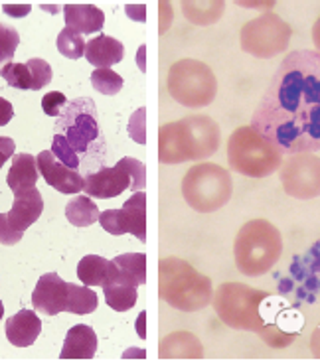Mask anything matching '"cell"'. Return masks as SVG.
<instances>
[{"mask_svg": "<svg viewBox=\"0 0 320 363\" xmlns=\"http://www.w3.org/2000/svg\"><path fill=\"white\" fill-rule=\"evenodd\" d=\"M228 162L233 172L249 178H267L283 166V152L251 127H239L229 136Z\"/></svg>", "mask_w": 320, "mask_h": 363, "instance_id": "8992f818", "label": "cell"}, {"mask_svg": "<svg viewBox=\"0 0 320 363\" xmlns=\"http://www.w3.org/2000/svg\"><path fill=\"white\" fill-rule=\"evenodd\" d=\"M97 334L92 326H74L65 334L60 359H93L97 354Z\"/></svg>", "mask_w": 320, "mask_h": 363, "instance_id": "ac0fdd59", "label": "cell"}, {"mask_svg": "<svg viewBox=\"0 0 320 363\" xmlns=\"http://www.w3.org/2000/svg\"><path fill=\"white\" fill-rule=\"evenodd\" d=\"M2 314H4V304H2V300H0V320H2Z\"/></svg>", "mask_w": 320, "mask_h": 363, "instance_id": "c3c4849f", "label": "cell"}, {"mask_svg": "<svg viewBox=\"0 0 320 363\" xmlns=\"http://www.w3.org/2000/svg\"><path fill=\"white\" fill-rule=\"evenodd\" d=\"M293 30L273 12H265L259 18L241 28V50L247 54L269 60L287 52Z\"/></svg>", "mask_w": 320, "mask_h": 363, "instance_id": "30bf717a", "label": "cell"}, {"mask_svg": "<svg viewBox=\"0 0 320 363\" xmlns=\"http://www.w3.org/2000/svg\"><path fill=\"white\" fill-rule=\"evenodd\" d=\"M111 261L99 255H85L77 264V277L85 286H105L109 281Z\"/></svg>", "mask_w": 320, "mask_h": 363, "instance_id": "cb8c5ba5", "label": "cell"}, {"mask_svg": "<svg viewBox=\"0 0 320 363\" xmlns=\"http://www.w3.org/2000/svg\"><path fill=\"white\" fill-rule=\"evenodd\" d=\"M125 12H127V16L135 18L137 22H143V20H145V6H143V4H127V6H125Z\"/></svg>", "mask_w": 320, "mask_h": 363, "instance_id": "60d3db41", "label": "cell"}, {"mask_svg": "<svg viewBox=\"0 0 320 363\" xmlns=\"http://www.w3.org/2000/svg\"><path fill=\"white\" fill-rule=\"evenodd\" d=\"M12 117H14V109H12V105H10L6 99H2V97H0V127L9 125L10 118Z\"/></svg>", "mask_w": 320, "mask_h": 363, "instance_id": "ab89813d", "label": "cell"}, {"mask_svg": "<svg viewBox=\"0 0 320 363\" xmlns=\"http://www.w3.org/2000/svg\"><path fill=\"white\" fill-rule=\"evenodd\" d=\"M50 150H52V155H54L60 162L65 164L67 168H72V170H77V168H79V156H77V152H75L72 146L67 145V140H65L62 135L55 133Z\"/></svg>", "mask_w": 320, "mask_h": 363, "instance_id": "836d02e7", "label": "cell"}, {"mask_svg": "<svg viewBox=\"0 0 320 363\" xmlns=\"http://www.w3.org/2000/svg\"><path fill=\"white\" fill-rule=\"evenodd\" d=\"M128 135L133 136V140L138 143V145H143L147 140V136H145V109L135 111V115L131 117V121H128Z\"/></svg>", "mask_w": 320, "mask_h": 363, "instance_id": "8d00e7d4", "label": "cell"}, {"mask_svg": "<svg viewBox=\"0 0 320 363\" xmlns=\"http://www.w3.org/2000/svg\"><path fill=\"white\" fill-rule=\"evenodd\" d=\"M57 121L55 133L67 140L77 156L89 150L93 143L99 138V123H97V109L89 97H77L70 101L62 111Z\"/></svg>", "mask_w": 320, "mask_h": 363, "instance_id": "8fae6325", "label": "cell"}, {"mask_svg": "<svg viewBox=\"0 0 320 363\" xmlns=\"http://www.w3.org/2000/svg\"><path fill=\"white\" fill-rule=\"evenodd\" d=\"M311 350H312V354H314V357H319L320 359V328H316V330L312 332Z\"/></svg>", "mask_w": 320, "mask_h": 363, "instance_id": "b9f144b4", "label": "cell"}, {"mask_svg": "<svg viewBox=\"0 0 320 363\" xmlns=\"http://www.w3.org/2000/svg\"><path fill=\"white\" fill-rule=\"evenodd\" d=\"M312 42L316 45V52L320 54V18L314 22V26H312Z\"/></svg>", "mask_w": 320, "mask_h": 363, "instance_id": "ee69618b", "label": "cell"}, {"mask_svg": "<svg viewBox=\"0 0 320 363\" xmlns=\"http://www.w3.org/2000/svg\"><path fill=\"white\" fill-rule=\"evenodd\" d=\"M160 150L162 164H180L202 160L216 155L220 148V127L210 117H186L160 127Z\"/></svg>", "mask_w": 320, "mask_h": 363, "instance_id": "3957f363", "label": "cell"}, {"mask_svg": "<svg viewBox=\"0 0 320 363\" xmlns=\"http://www.w3.org/2000/svg\"><path fill=\"white\" fill-rule=\"evenodd\" d=\"M2 9H4V12H6L9 16H12V18H24V16L30 14L32 6H30V4H4Z\"/></svg>", "mask_w": 320, "mask_h": 363, "instance_id": "f35d334b", "label": "cell"}, {"mask_svg": "<svg viewBox=\"0 0 320 363\" xmlns=\"http://www.w3.org/2000/svg\"><path fill=\"white\" fill-rule=\"evenodd\" d=\"M160 10L165 12V20H162V26H160V34H165L168 26H170V4L168 2H162L160 4Z\"/></svg>", "mask_w": 320, "mask_h": 363, "instance_id": "7bdbcfd3", "label": "cell"}, {"mask_svg": "<svg viewBox=\"0 0 320 363\" xmlns=\"http://www.w3.org/2000/svg\"><path fill=\"white\" fill-rule=\"evenodd\" d=\"M38 160V172L42 174V178L46 180L48 186H52L60 194H79L85 188V178L77 170L67 168L62 164L52 150H42L36 156Z\"/></svg>", "mask_w": 320, "mask_h": 363, "instance_id": "5bb4252c", "label": "cell"}, {"mask_svg": "<svg viewBox=\"0 0 320 363\" xmlns=\"http://www.w3.org/2000/svg\"><path fill=\"white\" fill-rule=\"evenodd\" d=\"M168 91L184 107H206L218 93V79L210 65L198 60H180L168 72Z\"/></svg>", "mask_w": 320, "mask_h": 363, "instance_id": "ba28073f", "label": "cell"}, {"mask_svg": "<svg viewBox=\"0 0 320 363\" xmlns=\"http://www.w3.org/2000/svg\"><path fill=\"white\" fill-rule=\"evenodd\" d=\"M42 9L48 10V12H50V10H52V12H55V6H48V4H42Z\"/></svg>", "mask_w": 320, "mask_h": 363, "instance_id": "7dc6e473", "label": "cell"}, {"mask_svg": "<svg viewBox=\"0 0 320 363\" xmlns=\"http://www.w3.org/2000/svg\"><path fill=\"white\" fill-rule=\"evenodd\" d=\"M147 184V174H145V164L125 156L113 168H101L97 172L89 174L85 178V188L83 191L89 198L97 200H111L117 198L125 190L140 191Z\"/></svg>", "mask_w": 320, "mask_h": 363, "instance_id": "9c48e42d", "label": "cell"}, {"mask_svg": "<svg viewBox=\"0 0 320 363\" xmlns=\"http://www.w3.org/2000/svg\"><path fill=\"white\" fill-rule=\"evenodd\" d=\"M0 77H4V82L9 83L10 87H14V89H32V75L28 72L26 64L10 62V64L2 67Z\"/></svg>", "mask_w": 320, "mask_h": 363, "instance_id": "4dcf8cb0", "label": "cell"}, {"mask_svg": "<svg viewBox=\"0 0 320 363\" xmlns=\"http://www.w3.org/2000/svg\"><path fill=\"white\" fill-rule=\"evenodd\" d=\"M97 203L89 196H77L72 198L65 206V218L75 227H89L99 219Z\"/></svg>", "mask_w": 320, "mask_h": 363, "instance_id": "d4e9b609", "label": "cell"}, {"mask_svg": "<svg viewBox=\"0 0 320 363\" xmlns=\"http://www.w3.org/2000/svg\"><path fill=\"white\" fill-rule=\"evenodd\" d=\"M42 332V320L34 310H20L6 320V337L16 347L32 345Z\"/></svg>", "mask_w": 320, "mask_h": 363, "instance_id": "d6986e66", "label": "cell"}, {"mask_svg": "<svg viewBox=\"0 0 320 363\" xmlns=\"http://www.w3.org/2000/svg\"><path fill=\"white\" fill-rule=\"evenodd\" d=\"M251 128L283 155L320 150V54L297 50L277 67Z\"/></svg>", "mask_w": 320, "mask_h": 363, "instance_id": "6da1fadb", "label": "cell"}, {"mask_svg": "<svg viewBox=\"0 0 320 363\" xmlns=\"http://www.w3.org/2000/svg\"><path fill=\"white\" fill-rule=\"evenodd\" d=\"M20 44V36L16 28L9 26V24H0V72L6 64L12 62L14 52Z\"/></svg>", "mask_w": 320, "mask_h": 363, "instance_id": "1f68e13d", "label": "cell"}, {"mask_svg": "<svg viewBox=\"0 0 320 363\" xmlns=\"http://www.w3.org/2000/svg\"><path fill=\"white\" fill-rule=\"evenodd\" d=\"M22 237H24V231L12 229L9 223V216L0 213V245H16Z\"/></svg>", "mask_w": 320, "mask_h": 363, "instance_id": "d590c367", "label": "cell"}, {"mask_svg": "<svg viewBox=\"0 0 320 363\" xmlns=\"http://www.w3.org/2000/svg\"><path fill=\"white\" fill-rule=\"evenodd\" d=\"M158 289L160 298L182 312H198L206 308L214 298L210 277L202 274L192 264L176 257L160 261Z\"/></svg>", "mask_w": 320, "mask_h": 363, "instance_id": "277c9868", "label": "cell"}, {"mask_svg": "<svg viewBox=\"0 0 320 363\" xmlns=\"http://www.w3.org/2000/svg\"><path fill=\"white\" fill-rule=\"evenodd\" d=\"M145 320H147V316H145V314H140V316H138V336L140 337H145V330H143Z\"/></svg>", "mask_w": 320, "mask_h": 363, "instance_id": "bcb514c9", "label": "cell"}, {"mask_svg": "<svg viewBox=\"0 0 320 363\" xmlns=\"http://www.w3.org/2000/svg\"><path fill=\"white\" fill-rule=\"evenodd\" d=\"M271 294L265 291H255L243 282H224L214 294V308L224 324L233 330L255 332L267 345L271 347H287L293 344L294 334L283 324L287 314V304L271 300V308H265L267 298Z\"/></svg>", "mask_w": 320, "mask_h": 363, "instance_id": "7a4b0ae2", "label": "cell"}, {"mask_svg": "<svg viewBox=\"0 0 320 363\" xmlns=\"http://www.w3.org/2000/svg\"><path fill=\"white\" fill-rule=\"evenodd\" d=\"M38 160L32 155L20 152V155L12 156V166H10L9 176H6V184L14 194L16 191L34 188L38 182Z\"/></svg>", "mask_w": 320, "mask_h": 363, "instance_id": "603a6c76", "label": "cell"}, {"mask_svg": "<svg viewBox=\"0 0 320 363\" xmlns=\"http://www.w3.org/2000/svg\"><path fill=\"white\" fill-rule=\"evenodd\" d=\"M67 103H70V101L65 99L64 93H60V91H50L48 95H44V99H42V109H44V113H46L48 117L57 118L62 115V111L65 109Z\"/></svg>", "mask_w": 320, "mask_h": 363, "instance_id": "e575fe53", "label": "cell"}, {"mask_svg": "<svg viewBox=\"0 0 320 363\" xmlns=\"http://www.w3.org/2000/svg\"><path fill=\"white\" fill-rule=\"evenodd\" d=\"M101 227L111 235L131 233L138 241L147 239V196L145 191H135L121 209H107L99 213Z\"/></svg>", "mask_w": 320, "mask_h": 363, "instance_id": "4fadbf2b", "label": "cell"}, {"mask_svg": "<svg viewBox=\"0 0 320 363\" xmlns=\"http://www.w3.org/2000/svg\"><path fill=\"white\" fill-rule=\"evenodd\" d=\"M57 50L67 60H79L82 55H85V40L82 34L64 28L57 36Z\"/></svg>", "mask_w": 320, "mask_h": 363, "instance_id": "f1b7e54d", "label": "cell"}, {"mask_svg": "<svg viewBox=\"0 0 320 363\" xmlns=\"http://www.w3.org/2000/svg\"><path fill=\"white\" fill-rule=\"evenodd\" d=\"M145 282H147V257L143 253H125L111 261L107 284L140 286Z\"/></svg>", "mask_w": 320, "mask_h": 363, "instance_id": "e0dca14e", "label": "cell"}, {"mask_svg": "<svg viewBox=\"0 0 320 363\" xmlns=\"http://www.w3.org/2000/svg\"><path fill=\"white\" fill-rule=\"evenodd\" d=\"M67 304V282L62 281L55 272H46L40 277L36 289L32 292V306L46 316H55L65 312Z\"/></svg>", "mask_w": 320, "mask_h": 363, "instance_id": "9a60e30c", "label": "cell"}, {"mask_svg": "<svg viewBox=\"0 0 320 363\" xmlns=\"http://www.w3.org/2000/svg\"><path fill=\"white\" fill-rule=\"evenodd\" d=\"M64 18L67 24L65 28L74 30L82 36L99 32L105 24V14L95 4H65Z\"/></svg>", "mask_w": 320, "mask_h": 363, "instance_id": "44dd1931", "label": "cell"}, {"mask_svg": "<svg viewBox=\"0 0 320 363\" xmlns=\"http://www.w3.org/2000/svg\"><path fill=\"white\" fill-rule=\"evenodd\" d=\"M123 55H125V48L113 36L99 34L85 44V60L95 65V69H109L111 65L119 64Z\"/></svg>", "mask_w": 320, "mask_h": 363, "instance_id": "ffe728a7", "label": "cell"}, {"mask_svg": "<svg viewBox=\"0 0 320 363\" xmlns=\"http://www.w3.org/2000/svg\"><path fill=\"white\" fill-rule=\"evenodd\" d=\"M14 150H16L14 140L9 138V136H0V168H2V164L6 162L9 158L14 156Z\"/></svg>", "mask_w": 320, "mask_h": 363, "instance_id": "74e56055", "label": "cell"}, {"mask_svg": "<svg viewBox=\"0 0 320 363\" xmlns=\"http://www.w3.org/2000/svg\"><path fill=\"white\" fill-rule=\"evenodd\" d=\"M42 211H44V200H42L40 190L34 186V188L14 194V203L6 216H9V223L12 229L26 231L28 227L36 223Z\"/></svg>", "mask_w": 320, "mask_h": 363, "instance_id": "2e32d148", "label": "cell"}, {"mask_svg": "<svg viewBox=\"0 0 320 363\" xmlns=\"http://www.w3.org/2000/svg\"><path fill=\"white\" fill-rule=\"evenodd\" d=\"M233 184L228 170L211 162L192 166L182 180V196L186 203L200 213L221 209L231 198Z\"/></svg>", "mask_w": 320, "mask_h": 363, "instance_id": "52a82bcc", "label": "cell"}, {"mask_svg": "<svg viewBox=\"0 0 320 363\" xmlns=\"http://www.w3.org/2000/svg\"><path fill=\"white\" fill-rule=\"evenodd\" d=\"M186 18L192 20L198 26H210L224 14L226 4L221 0L216 2H182Z\"/></svg>", "mask_w": 320, "mask_h": 363, "instance_id": "4316f807", "label": "cell"}, {"mask_svg": "<svg viewBox=\"0 0 320 363\" xmlns=\"http://www.w3.org/2000/svg\"><path fill=\"white\" fill-rule=\"evenodd\" d=\"M92 85L101 95H117L123 89V77L113 69H95L92 73Z\"/></svg>", "mask_w": 320, "mask_h": 363, "instance_id": "f546056e", "label": "cell"}, {"mask_svg": "<svg viewBox=\"0 0 320 363\" xmlns=\"http://www.w3.org/2000/svg\"><path fill=\"white\" fill-rule=\"evenodd\" d=\"M283 253L281 231L267 219H251L239 229L233 245L236 264L245 277H261Z\"/></svg>", "mask_w": 320, "mask_h": 363, "instance_id": "5b68a950", "label": "cell"}, {"mask_svg": "<svg viewBox=\"0 0 320 363\" xmlns=\"http://www.w3.org/2000/svg\"><path fill=\"white\" fill-rule=\"evenodd\" d=\"M204 347L190 332H176L162 340L160 359H202Z\"/></svg>", "mask_w": 320, "mask_h": 363, "instance_id": "7402d4cb", "label": "cell"}, {"mask_svg": "<svg viewBox=\"0 0 320 363\" xmlns=\"http://www.w3.org/2000/svg\"><path fill=\"white\" fill-rule=\"evenodd\" d=\"M105 292V300L109 304V308L115 312H127V310L135 308L137 304V286H128V284H107L103 286Z\"/></svg>", "mask_w": 320, "mask_h": 363, "instance_id": "83f0119b", "label": "cell"}, {"mask_svg": "<svg viewBox=\"0 0 320 363\" xmlns=\"http://www.w3.org/2000/svg\"><path fill=\"white\" fill-rule=\"evenodd\" d=\"M143 355L147 357V354H145L143 350H127L125 355H123V359H128V357H143Z\"/></svg>", "mask_w": 320, "mask_h": 363, "instance_id": "f6af8a7d", "label": "cell"}, {"mask_svg": "<svg viewBox=\"0 0 320 363\" xmlns=\"http://www.w3.org/2000/svg\"><path fill=\"white\" fill-rule=\"evenodd\" d=\"M26 67L30 75H32V89L38 91L42 89V87H46L48 83L52 82V65L48 64L46 60H40V57H32V60H28Z\"/></svg>", "mask_w": 320, "mask_h": 363, "instance_id": "d6a6232c", "label": "cell"}, {"mask_svg": "<svg viewBox=\"0 0 320 363\" xmlns=\"http://www.w3.org/2000/svg\"><path fill=\"white\" fill-rule=\"evenodd\" d=\"M281 184L287 196L312 200L320 196V156L312 152L291 155L281 166Z\"/></svg>", "mask_w": 320, "mask_h": 363, "instance_id": "7c38bea8", "label": "cell"}, {"mask_svg": "<svg viewBox=\"0 0 320 363\" xmlns=\"http://www.w3.org/2000/svg\"><path fill=\"white\" fill-rule=\"evenodd\" d=\"M99 306V298L97 292L92 291V286H79L74 282H67V304H65V312L72 314H92Z\"/></svg>", "mask_w": 320, "mask_h": 363, "instance_id": "484cf974", "label": "cell"}]
</instances>
